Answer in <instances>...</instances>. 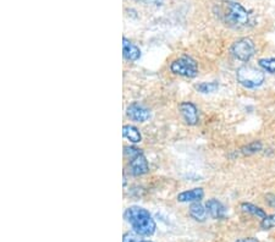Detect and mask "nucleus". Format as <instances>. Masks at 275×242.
Listing matches in <instances>:
<instances>
[{"label":"nucleus","instance_id":"obj_1","mask_svg":"<svg viewBox=\"0 0 275 242\" xmlns=\"http://www.w3.org/2000/svg\"><path fill=\"white\" fill-rule=\"evenodd\" d=\"M124 219L131 225L132 230L141 236L150 237L157 230L154 219L152 218L151 213L143 207L138 206L129 207L124 213Z\"/></svg>","mask_w":275,"mask_h":242},{"label":"nucleus","instance_id":"obj_2","mask_svg":"<svg viewBox=\"0 0 275 242\" xmlns=\"http://www.w3.org/2000/svg\"><path fill=\"white\" fill-rule=\"evenodd\" d=\"M236 80L242 87L247 89H254L261 87L265 81L263 71L251 65H244L236 71Z\"/></svg>","mask_w":275,"mask_h":242},{"label":"nucleus","instance_id":"obj_3","mask_svg":"<svg viewBox=\"0 0 275 242\" xmlns=\"http://www.w3.org/2000/svg\"><path fill=\"white\" fill-rule=\"evenodd\" d=\"M225 22L231 27L241 28L250 24V12L242 6L240 3L228 2L225 10Z\"/></svg>","mask_w":275,"mask_h":242},{"label":"nucleus","instance_id":"obj_4","mask_svg":"<svg viewBox=\"0 0 275 242\" xmlns=\"http://www.w3.org/2000/svg\"><path fill=\"white\" fill-rule=\"evenodd\" d=\"M170 71L174 75L186 77V79H195L198 75V65L193 58L184 55L170 64Z\"/></svg>","mask_w":275,"mask_h":242},{"label":"nucleus","instance_id":"obj_5","mask_svg":"<svg viewBox=\"0 0 275 242\" xmlns=\"http://www.w3.org/2000/svg\"><path fill=\"white\" fill-rule=\"evenodd\" d=\"M231 55L242 63H248L255 54L254 42L248 37L240 38L235 41L230 47Z\"/></svg>","mask_w":275,"mask_h":242},{"label":"nucleus","instance_id":"obj_6","mask_svg":"<svg viewBox=\"0 0 275 242\" xmlns=\"http://www.w3.org/2000/svg\"><path fill=\"white\" fill-rule=\"evenodd\" d=\"M179 111L186 125H189V126H195V125L198 124L199 121L198 109H197V106L193 104L192 102L180 103Z\"/></svg>","mask_w":275,"mask_h":242},{"label":"nucleus","instance_id":"obj_7","mask_svg":"<svg viewBox=\"0 0 275 242\" xmlns=\"http://www.w3.org/2000/svg\"><path fill=\"white\" fill-rule=\"evenodd\" d=\"M126 114L132 121L136 122H145L151 119V111L150 109L145 108L144 105L140 104V103L134 102L126 109Z\"/></svg>","mask_w":275,"mask_h":242},{"label":"nucleus","instance_id":"obj_8","mask_svg":"<svg viewBox=\"0 0 275 242\" xmlns=\"http://www.w3.org/2000/svg\"><path fill=\"white\" fill-rule=\"evenodd\" d=\"M129 169H130L131 175L136 177L145 175V174L150 172V165H148V161L143 156V153L138 154V156H136L135 158L130 159Z\"/></svg>","mask_w":275,"mask_h":242},{"label":"nucleus","instance_id":"obj_9","mask_svg":"<svg viewBox=\"0 0 275 242\" xmlns=\"http://www.w3.org/2000/svg\"><path fill=\"white\" fill-rule=\"evenodd\" d=\"M206 209L208 215L214 220H223L226 218V208L219 199L210 198L206 202Z\"/></svg>","mask_w":275,"mask_h":242},{"label":"nucleus","instance_id":"obj_10","mask_svg":"<svg viewBox=\"0 0 275 242\" xmlns=\"http://www.w3.org/2000/svg\"><path fill=\"white\" fill-rule=\"evenodd\" d=\"M122 55L127 61H137L142 55L141 49L127 38H122Z\"/></svg>","mask_w":275,"mask_h":242},{"label":"nucleus","instance_id":"obj_11","mask_svg":"<svg viewBox=\"0 0 275 242\" xmlns=\"http://www.w3.org/2000/svg\"><path fill=\"white\" fill-rule=\"evenodd\" d=\"M205 196V191L200 187H196V189L187 190V191L180 192L177 195V202L180 203H193V202H200V199Z\"/></svg>","mask_w":275,"mask_h":242},{"label":"nucleus","instance_id":"obj_12","mask_svg":"<svg viewBox=\"0 0 275 242\" xmlns=\"http://www.w3.org/2000/svg\"><path fill=\"white\" fill-rule=\"evenodd\" d=\"M189 213H190V217L193 219V220L196 221H199V222H203L207 219V209H206V206H203L200 202H193L192 204L190 206V209H189Z\"/></svg>","mask_w":275,"mask_h":242},{"label":"nucleus","instance_id":"obj_13","mask_svg":"<svg viewBox=\"0 0 275 242\" xmlns=\"http://www.w3.org/2000/svg\"><path fill=\"white\" fill-rule=\"evenodd\" d=\"M122 135H124L126 140H129L134 144L140 143L142 141V135L140 130L134 126V125H124V127H122Z\"/></svg>","mask_w":275,"mask_h":242},{"label":"nucleus","instance_id":"obj_14","mask_svg":"<svg viewBox=\"0 0 275 242\" xmlns=\"http://www.w3.org/2000/svg\"><path fill=\"white\" fill-rule=\"evenodd\" d=\"M241 211L246 213V214H250L252 215V217L261 219V220L267 217V213H265L264 209H262L261 207H258V206H255V204H252V203H247V202L241 203Z\"/></svg>","mask_w":275,"mask_h":242},{"label":"nucleus","instance_id":"obj_15","mask_svg":"<svg viewBox=\"0 0 275 242\" xmlns=\"http://www.w3.org/2000/svg\"><path fill=\"white\" fill-rule=\"evenodd\" d=\"M195 89L197 92L203 93V95H209V93H214L219 89V83L213 81V82H200L195 85Z\"/></svg>","mask_w":275,"mask_h":242},{"label":"nucleus","instance_id":"obj_16","mask_svg":"<svg viewBox=\"0 0 275 242\" xmlns=\"http://www.w3.org/2000/svg\"><path fill=\"white\" fill-rule=\"evenodd\" d=\"M262 148H263V144H262L261 141H253L242 147L241 153L244 154V156H253V154L261 152Z\"/></svg>","mask_w":275,"mask_h":242},{"label":"nucleus","instance_id":"obj_17","mask_svg":"<svg viewBox=\"0 0 275 242\" xmlns=\"http://www.w3.org/2000/svg\"><path fill=\"white\" fill-rule=\"evenodd\" d=\"M258 65L263 71L275 75V58H263L258 60Z\"/></svg>","mask_w":275,"mask_h":242},{"label":"nucleus","instance_id":"obj_18","mask_svg":"<svg viewBox=\"0 0 275 242\" xmlns=\"http://www.w3.org/2000/svg\"><path fill=\"white\" fill-rule=\"evenodd\" d=\"M260 227L262 230H271L275 228V213L273 214H267V217L261 220Z\"/></svg>","mask_w":275,"mask_h":242},{"label":"nucleus","instance_id":"obj_19","mask_svg":"<svg viewBox=\"0 0 275 242\" xmlns=\"http://www.w3.org/2000/svg\"><path fill=\"white\" fill-rule=\"evenodd\" d=\"M122 242H142L141 235H138L134 230L131 232H126L124 237H122Z\"/></svg>","mask_w":275,"mask_h":242},{"label":"nucleus","instance_id":"obj_20","mask_svg":"<svg viewBox=\"0 0 275 242\" xmlns=\"http://www.w3.org/2000/svg\"><path fill=\"white\" fill-rule=\"evenodd\" d=\"M124 153H125L126 157L132 159V158H135L136 156H138V154H141L142 151L140 150V148H137V147L126 146V147H124Z\"/></svg>","mask_w":275,"mask_h":242},{"label":"nucleus","instance_id":"obj_21","mask_svg":"<svg viewBox=\"0 0 275 242\" xmlns=\"http://www.w3.org/2000/svg\"><path fill=\"white\" fill-rule=\"evenodd\" d=\"M265 201H267L268 204L270 206V207H275V195L274 193H269V195H267L265 197Z\"/></svg>","mask_w":275,"mask_h":242},{"label":"nucleus","instance_id":"obj_22","mask_svg":"<svg viewBox=\"0 0 275 242\" xmlns=\"http://www.w3.org/2000/svg\"><path fill=\"white\" fill-rule=\"evenodd\" d=\"M142 3H145V4H153V5H163L165 3V0H140Z\"/></svg>","mask_w":275,"mask_h":242},{"label":"nucleus","instance_id":"obj_23","mask_svg":"<svg viewBox=\"0 0 275 242\" xmlns=\"http://www.w3.org/2000/svg\"><path fill=\"white\" fill-rule=\"evenodd\" d=\"M235 242H260V240H257L255 237H241L237 238Z\"/></svg>","mask_w":275,"mask_h":242},{"label":"nucleus","instance_id":"obj_24","mask_svg":"<svg viewBox=\"0 0 275 242\" xmlns=\"http://www.w3.org/2000/svg\"><path fill=\"white\" fill-rule=\"evenodd\" d=\"M142 242H153V241H142Z\"/></svg>","mask_w":275,"mask_h":242}]
</instances>
